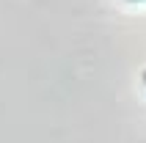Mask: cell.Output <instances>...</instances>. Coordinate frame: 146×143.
I'll return each instance as SVG.
<instances>
[{
    "instance_id": "6da1fadb",
    "label": "cell",
    "mask_w": 146,
    "mask_h": 143,
    "mask_svg": "<svg viewBox=\"0 0 146 143\" xmlns=\"http://www.w3.org/2000/svg\"><path fill=\"white\" fill-rule=\"evenodd\" d=\"M143 80H146V72H143Z\"/></svg>"
}]
</instances>
